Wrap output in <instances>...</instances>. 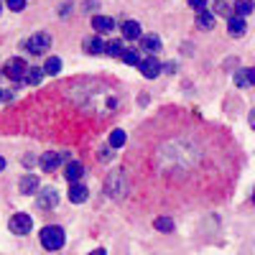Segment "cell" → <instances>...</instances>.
Masks as SVG:
<instances>
[{
  "mask_svg": "<svg viewBox=\"0 0 255 255\" xmlns=\"http://www.w3.org/2000/svg\"><path fill=\"white\" fill-rule=\"evenodd\" d=\"M245 31H248L245 18H243V15H230V20H227V33H230L232 38H240V36H245Z\"/></svg>",
  "mask_w": 255,
  "mask_h": 255,
  "instance_id": "7",
  "label": "cell"
},
{
  "mask_svg": "<svg viewBox=\"0 0 255 255\" xmlns=\"http://www.w3.org/2000/svg\"><path fill=\"white\" fill-rule=\"evenodd\" d=\"M5 74H8L13 82L26 79V74H28V64L20 59V56H15V59H10V61L5 64Z\"/></svg>",
  "mask_w": 255,
  "mask_h": 255,
  "instance_id": "3",
  "label": "cell"
},
{
  "mask_svg": "<svg viewBox=\"0 0 255 255\" xmlns=\"http://www.w3.org/2000/svg\"><path fill=\"white\" fill-rule=\"evenodd\" d=\"M253 199H255V194H253Z\"/></svg>",
  "mask_w": 255,
  "mask_h": 255,
  "instance_id": "32",
  "label": "cell"
},
{
  "mask_svg": "<svg viewBox=\"0 0 255 255\" xmlns=\"http://www.w3.org/2000/svg\"><path fill=\"white\" fill-rule=\"evenodd\" d=\"M197 26H199L202 31H209L212 26H215V13H199V18H197Z\"/></svg>",
  "mask_w": 255,
  "mask_h": 255,
  "instance_id": "18",
  "label": "cell"
},
{
  "mask_svg": "<svg viewBox=\"0 0 255 255\" xmlns=\"http://www.w3.org/2000/svg\"><path fill=\"white\" fill-rule=\"evenodd\" d=\"M5 3H8V8H10L13 13H20V10L26 8V0H5Z\"/></svg>",
  "mask_w": 255,
  "mask_h": 255,
  "instance_id": "25",
  "label": "cell"
},
{
  "mask_svg": "<svg viewBox=\"0 0 255 255\" xmlns=\"http://www.w3.org/2000/svg\"><path fill=\"white\" fill-rule=\"evenodd\" d=\"M248 120H250V128L255 130V108H253V113H250V118H248Z\"/></svg>",
  "mask_w": 255,
  "mask_h": 255,
  "instance_id": "28",
  "label": "cell"
},
{
  "mask_svg": "<svg viewBox=\"0 0 255 255\" xmlns=\"http://www.w3.org/2000/svg\"><path fill=\"white\" fill-rule=\"evenodd\" d=\"M31 227H33L31 215H23V212H18V215L10 217V230L15 232V235H28Z\"/></svg>",
  "mask_w": 255,
  "mask_h": 255,
  "instance_id": "4",
  "label": "cell"
},
{
  "mask_svg": "<svg viewBox=\"0 0 255 255\" xmlns=\"http://www.w3.org/2000/svg\"><path fill=\"white\" fill-rule=\"evenodd\" d=\"M163 64L158 61V59H153V56H148V59H140V64H138V69H140V74L145 77V79H153V77H158L163 69Z\"/></svg>",
  "mask_w": 255,
  "mask_h": 255,
  "instance_id": "6",
  "label": "cell"
},
{
  "mask_svg": "<svg viewBox=\"0 0 255 255\" xmlns=\"http://www.w3.org/2000/svg\"><path fill=\"white\" fill-rule=\"evenodd\" d=\"M18 186H20V191H23V194H36V191H38V176L26 174L23 179L18 181Z\"/></svg>",
  "mask_w": 255,
  "mask_h": 255,
  "instance_id": "13",
  "label": "cell"
},
{
  "mask_svg": "<svg viewBox=\"0 0 255 255\" xmlns=\"http://www.w3.org/2000/svg\"><path fill=\"white\" fill-rule=\"evenodd\" d=\"M105 49H108V44L100 38H87L84 41V51L87 54H105Z\"/></svg>",
  "mask_w": 255,
  "mask_h": 255,
  "instance_id": "16",
  "label": "cell"
},
{
  "mask_svg": "<svg viewBox=\"0 0 255 255\" xmlns=\"http://www.w3.org/2000/svg\"><path fill=\"white\" fill-rule=\"evenodd\" d=\"M31 54H44L49 46H51V36L49 33H33L31 38H26V44H23Z\"/></svg>",
  "mask_w": 255,
  "mask_h": 255,
  "instance_id": "2",
  "label": "cell"
},
{
  "mask_svg": "<svg viewBox=\"0 0 255 255\" xmlns=\"http://www.w3.org/2000/svg\"><path fill=\"white\" fill-rule=\"evenodd\" d=\"M227 10H230L227 0H215V13H227Z\"/></svg>",
  "mask_w": 255,
  "mask_h": 255,
  "instance_id": "26",
  "label": "cell"
},
{
  "mask_svg": "<svg viewBox=\"0 0 255 255\" xmlns=\"http://www.w3.org/2000/svg\"><path fill=\"white\" fill-rule=\"evenodd\" d=\"M90 197V191H87V186L84 184H79V181H74L72 184V189H69V202H74V204H82L84 199Z\"/></svg>",
  "mask_w": 255,
  "mask_h": 255,
  "instance_id": "9",
  "label": "cell"
},
{
  "mask_svg": "<svg viewBox=\"0 0 255 255\" xmlns=\"http://www.w3.org/2000/svg\"><path fill=\"white\" fill-rule=\"evenodd\" d=\"M82 174H84V166H82L79 161H69V163H67V168H64V176H67L72 184H74V181H79V179H82Z\"/></svg>",
  "mask_w": 255,
  "mask_h": 255,
  "instance_id": "12",
  "label": "cell"
},
{
  "mask_svg": "<svg viewBox=\"0 0 255 255\" xmlns=\"http://www.w3.org/2000/svg\"><path fill=\"white\" fill-rule=\"evenodd\" d=\"M189 5L194 8V10H199V13H204V5H207V0H189Z\"/></svg>",
  "mask_w": 255,
  "mask_h": 255,
  "instance_id": "27",
  "label": "cell"
},
{
  "mask_svg": "<svg viewBox=\"0 0 255 255\" xmlns=\"http://www.w3.org/2000/svg\"><path fill=\"white\" fill-rule=\"evenodd\" d=\"M156 230H161V232H174V220H171V217H158V220H156Z\"/></svg>",
  "mask_w": 255,
  "mask_h": 255,
  "instance_id": "23",
  "label": "cell"
},
{
  "mask_svg": "<svg viewBox=\"0 0 255 255\" xmlns=\"http://www.w3.org/2000/svg\"><path fill=\"white\" fill-rule=\"evenodd\" d=\"M123 36L128 41L140 38V23H138V20H125V23H123Z\"/></svg>",
  "mask_w": 255,
  "mask_h": 255,
  "instance_id": "14",
  "label": "cell"
},
{
  "mask_svg": "<svg viewBox=\"0 0 255 255\" xmlns=\"http://www.w3.org/2000/svg\"><path fill=\"white\" fill-rule=\"evenodd\" d=\"M3 168H5V158H0V171H3Z\"/></svg>",
  "mask_w": 255,
  "mask_h": 255,
  "instance_id": "30",
  "label": "cell"
},
{
  "mask_svg": "<svg viewBox=\"0 0 255 255\" xmlns=\"http://www.w3.org/2000/svg\"><path fill=\"white\" fill-rule=\"evenodd\" d=\"M125 46H123V41H110L108 49H105V54H110V56H123Z\"/></svg>",
  "mask_w": 255,
  "mask_h": 255,
  "instance_id": "22",
  "label": "cell"
},
{
  "mask_svg": "<svg viewBox=\"0 0 255 255\" xmlns=\"http://www.w3.org/2000/svg\"><path fill=\"white\" fill-rule=\"evenodd\" d=\"M90 255H108V253H105V250H102V248H97V250H92V253H90Z\"/></svg>",
  "mask_w": 255,
  "mask_h": 255,
  "instance_id": "29",
  "label": "cell"
},
{
  "mask_svg": "<svg viewBox=\"0 0 255 255\" xmlns=\"http://www.w3.org/2000/svg\"><path fill=\"white\" fill-rule=\"evenodd\" d=\"M44 74H46L44 69H36V67H28V74H26V79H23V82H26V84H33V87H36V84L41 82V77H44Z\"/></svg>",
  "mask_w": 255,
  "mask_h": 255,
  "instance_id": "20",
  "label": "cell"
},
{
  "mask_svg": "<svg viewBox=\"0 0 255 255\" xmlns=\"http://www.w3.org/2000/svg\"><path fill=\"white\" fill-rule=\"evenodd\" d=\"M38 209H54L59 204V194H56V189L51 186H44V189H38Z\"/></svg>",
  "mask_w": 255,
  "mask_h": 255,
  "instance_id": "5",
  "label": "cell"
},
{
  "mask_svg": "<svg viewBox=\"0 0 255 255\" xmlns=\"http://www.w3.org/2000/svg\"><path fill=\"white\" fill-rule=\"evenodd\" d=\"M235 84H238L240 90L253 87V84H255V69H240V72L235 74Z\"/></svg>",
  "mask_w": 255,
  "mask_h": 255,
  "instance_id": "8",
  "label": "cell"
},
{
  "mask_svg": "<svg viewBox=\"0 0 255 255\" xmlns=\"http://www.w3.org/2000/svg\"><path fill=\"white\" fill-rule=\"evenodd\" d=\"M140 46H143L145 51H151V54H156V51L161 49V38H158L156 33H148V36H140Z\"/></svg>",
  "mask_w": 255,
  "mask_h": 255,
  "instance_id": "15",
  "label": "cell"
},
{
  "mask_svg": "<svg viewBox=\"0 0 255 255\" xmlns=\"http://www.w3.org/2000/svg\"><path fill=\"white\" fill-rule=\"evenodd\" d=\"M255 10V3L253 0H235V15H248V13H253Z\"/></svg>",
  "mask_w": 255,
  "mask_h": 255,
  "instance_id": "17",
  "label": "cell"
},
{
  "mask_svg": "<svg viewBox=\"0 0 255 255\" xmlns=\"http://www.w3.org/2000/svg\"><path fill=\"white\" fill-rule=\"evenodd\" d=\"M120 59L128 64V67H138V64H140V56H138V51H135V49H125Z\"/></svg>",
  "mask_w": 255,
  "mask_h": 255,
  "instance_id": "19",
  "label": "cell"
},
{
  "mask_svg": "<svg viewBox=\"0 0 255 255\" xmlns=\"http://www.w3.org/2000/svg\"><path fill=\"white\" fill-rule=\"evenodd\" d=\"M44 72H46V74H59V72H61V59H59V56L46 59V64H44Z\"/></svg>",
  "mask_w": 255,
  "mask_h": 255,
  "instance_id": "21",
  "label": "cell"
},
{
  "mask_svg": "<svg viewBox=\"0 0 255 255\" xmlns=\"http://www.w3.org/2000/svg\"><path fill=\"white\" fill-rule=\"evenodd\" d=\"M59 161H61V158H59V153L46 151L44 156H41V161H38V163H41V168H44V171H49V174H51V171H56V168H59Z\"/></svg>",
  "mask_w": 255,
  "mask_h": 255,
  "instance_id": "10",
  "label": "cell"
},
{
  "mask_svg": "<svg viewBox=\"0 0 255 255\" xmlns=\"http://www.w3.org/2000/svg\"><path fill=\"white\" fill-rule=\"evenodd\" d=\"M92 26H95V31H100V33H108V31L115 28V20H113L110 15H95V18H92Z\"/></svg>",
  "mask_w": 255,
  "mask_h": 255,
  "instance_id": "11",
  "label": "cell"
},
{
  "mask_svg": "<svg viewBox=\"0 0 255 255\" xmlns=\"http://www.w3.org/2000/svg\"><path fill=\"white\" fill-rule=\"evenodd\" d=\"M123 143H125V133H123V130H113V133H110V145H113V148H120Z\"/></svg>",
  "mask_w": 255,
  "mask_h": 255,
  "instance_id": "24",
  "label": "cell"
},
{
  "mask_svg": "<svg viewBox=\"0 0 255 255\" xmlns=\"http://www.w3.org/2000/svg\"><path fill=\"white\" fill-rule=\"evenodd\" d=\"M41 245L46 250H59L64 245V230L56 227V225H49L41 230Z\"/></svg>",
  "mask_w": 255,
  "mask_h": 255,
  "instance_id": "1",
  "label": "cell"
},
{
  "mask_svg": "<svg viewBox=\"0 0 255 255\" xmlns=\"http://www.w3.org/2000/svg\"><path fill=\"white\" fill-rule=\"evenodd\" d=\"M0 97H3V92H0Z\"/></svg>",
  "mask_w": 255,
  "mask_h": 255,
  "instance_id": "31",
  "label": "cell"
}]
</instances>
